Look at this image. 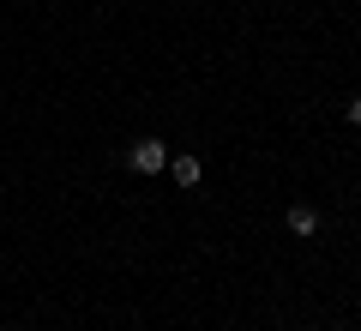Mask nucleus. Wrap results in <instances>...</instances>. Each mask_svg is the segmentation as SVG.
<instances>
[{
  "instance_id": "nucleus-1",
  "label": "nucleus",
  "mask_w": 361,
  "mask_h": 331,
  "mask_svg": "<svg viewBox=\"0 0 361 331\" xmlns=\"http://www.w3.org/2000/svg\"><path fill=\"white\" fill-rule=\"evenodd\" d=\"M127 169H133V175H163V169H169V145L163 139H133Z\"/></svg>"
},
{
  "instance_id": "nucleus-2",
  "label": "nucleus",
  "mask_w": 361,
  "mask_h": 331,
  "mask_svg": "<svg viewBox=\"0 0 361 331\" xmlns=\"http://www.w3.org/2000/svg\"><path fill=\"white\" fill-rule=\"evenodd\" d=\"M283 223H289V235H301V241H313V235H319V211H313L307 199H295L283 211Z\"/></svg>"
},
{
  "instance_id": "nucleus-3",
  "label": "nucleus",
  "mask_w": 361,
  "mask_h": 331,
  "mask_svg": "<svg viewBox=\"0 0 361 331\" xmlns=\"http://www.w3.org/2000/svg\"><path fill=\"white\" fill-rule=\"evenodd\" d=\"M169 175H175V187H199L205 181V163L199 157H169Z\"/></svg>"
},
{
  "instance_id": "nucleus-4",
  "label": "nucleus",
  "mask_w": 361,
  "mask_h": 331,
  "mask_svg": "<svg viewBox=\"0 0 361 331\" xmlns=\"http://www.w3.org/2000/svg\"><path fill=\"white\" fill-rule=\"evenodd\" d=\"M343 115H349V127L361 133V97H349V109H343Z\"/></svg>"
}]
</instances>
